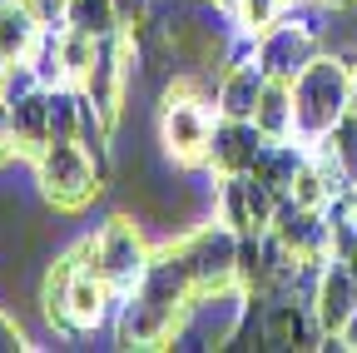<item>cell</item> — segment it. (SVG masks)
<instances>
[{"instance_id":"cell-1","label":"cell","mask_w":357,"mask_h":353,"mask_svg":"<svg viewBox=\"0 0 357 353\" xmlns=\"http://www.w3.org/2000/svg\"><path fill=\"white\" fill-rule=\"evenodd\" d=\"M119 294L109 289V279L100 274L95 259V234L75 239L70 249H60L40 274V314L60 338H84L114 319Z\"/></svg>"},{"instance_id":"cell-2","label":"cell","mask_w":357,"mask_h":353,"mask_svg":"<svg viewBox=\"0 0 357 353\" xmlns=\"http://www.w3.org/2000/svg\"><path fill=\"white\" fill-rule=\"evenodd\" d=\"M218 85L199 70H174L159 85V150L178 169H204L208 164V140L218 124Z\"/></svg>"},{"instance_id":"cell-3","label":"cell","mask_w":357,"mask_h":353,"mask_svg":"<svg viewBox=\"0 0 357 353\" xmlns=\"http://www.w3.org/2000/svg\"><path fill=\"white\" fill-rule=\"evenodd\" d=\"M347 95H352V65L337 60L333 50H318L293 75V135L303 145L323 140L347 115Z\"/></svg>"},{"instance_id":"cell-4","label":"cell","mask_w":357,"mask_h":353,"mask_svg":"<svg viewBox=\"0 0 357 353\" xmlns=\"http://www.w3.org/2000/svg\"><path fill=\"white\" fill-rule=\"evenodd\" d=\"M30 169H35L40 199L55 214H84L105 194V169L95 164V154H89L79 140H50L30 159Z\"/></svg>"},{"instance_id":"cell-5","label":"cell","mask_w":357,"mask_h":353,"mask_svg":"<svg viewBox=\"0 0 357 353\" xmlns=\"http://www.w3.org/2000/svg\"><path fill=\"white\" fill-rule=\"evenodd\" d=\"M169 244L178 249V259L189 264V279H194L199 298L223 294V289H243L238 284V234L223 224L218 214H208L204 224H194L184 234H174Z\"/></svg>"},{"instance_id":"cell-6","label":"cell","mask_w":357,"mask_h":353,"mask_svg":"<svg viewBox=\"0 0 357 353\" xmlns=\"http://www.w3.org/2000/svg\"><path fill=\"white\" fill-rule=\"evenodd\" d=\"M95 259H100V274L109 279V289H114L119 298L139 289L149 259H154V239H149V229L139 224V214L114 209L105 224L95 229Z\"/></svg>"},{"instance_id":"cell-7","label":"cell","mask_w":357,"mask_h":353,"mask_svg":"<svg viewBox=\"0 0 357 353\" xmlns=\"http://www.w3.org/2000/svg\"><path fill=\"white\" fill-rule=\"evenodd\" d=\"M278 204H283V194L248 169V174H229V180L218 185V204H213V214H218L238 239H248V234L273 229Z\"/></svg>"},{"instance_id":"cell-8","label":"cell","mask_w":357,"mask_h":353,"mask_svg":"<svg viewBox=\"0 0 357 353\" xmlns=\"http://www.w3.org/2000/svg\"><path fill=\"white\" fill-rule=\"evenodd\" d=\"M318 50H323V40L312 30H303L298 20H288V15H278L268 30H258V65H263L268 80H288L293 85V75Z\"/></svg>"},{"instance_id":"cell-9","label":"cell","mask_w":357,"mask_h":353,"mask_svg":"<svg viewBox=\"0 0 357 353\" xmlns=\"http://www.w3.org/2000/svg\"><path fill=\"white\" fill-rule=\"evenodd\" d=\"M273 234H278L298 259H328V254H333V219H328V204L283 199L278 214H273Z\"/></svg>"},{"instance_id":"cell-10","label":"cell","mask_w":357,"mask_h":353,"mask_svg":"<svg viewBox=\"0 0 357 353\" xmlns=\"http://www.w3.org/2000/svg\"><path fill=\"white\" fill-rule=\"evenodd\" d=\"M263 145H268V135H263L253 120H229V115H218L213 140H208V169L223 174V180H229V174H248V169L258 164Z\"/></svg>"},{"instance_id":"cell-11","label":"cell","mask_w":357,"mask_h":353,"mask_svg":"<svg viewBox=\"0 0 357 353\" xmlns=\"http://www.w3.org/2000/svg\"><path fill=\"white\" fill-rule=\"evenodd\" d=\"M312 314H318L323 333H342V324L357 314V269L342 259H323L318 289H312Z\"/></svg>"},{"instance_id":"cell-12","label":"cell","mask_w":357,"mask_h":353,"mask_svg":"<svg viewBox=\"0 0 357 353\" xmlns=\"http://www.w3.org/2000/svg\"><path fill=\"white\" fill-rule=\"evenodd\" d=\"M263 85H268L263 65H234V70H223V75H218V90H213L218 115H229V120H253Z\"/></svg>"},{"instance_id":"cell-13","label":"cell","mask_w":357,"mask_h":353,"mask_svg":"<svg viewBox=\"0 0 357 353\" xmlns=\"http://www.w3.org/2000/svg\"><path fill=\"white\" fill-rule=\"evenodd\" d=\"M40 30H45V20L35 15L30 0H6V6H0V55H6V60H25L35 50Z\"/></svg>"},{"instance_id":"cell-14","label":"cell","mask_w":357,"mask_h":353,"mask_svg":"<svg viewBox=\"0 0 357 353\" xmlns=\"http://www.w3.org/2000/svg\"><path fill=\"white\" fill-rule=\"evenodd\" d=\"M10 115H15V145H20L25 164H30L45 145H50V90H35V95L15 100Z\"/></svg>"},{"instance_id":"cell-15","label":"cell","mask_w":357,"mask_h":353,"mask_svg":"<svg viewBox=\"0 0 357 353\" xmlns=\"http://www.w3.org/2000/svg\"><path fill=\"white\" fill-rule=\"evenodd\" d=\"M303 169H307V145H303V140H268L263 154H258V164H253V174H258V180H268L278 194L293 189V180H298Z\"/></svg>"},{"instance_id":"cell-16","label":"cell","mask_w":357,"mask_h":353,"mask_svg":"<svg viewBox=\"0 0 357 353\" xmlns=\"http://www.w3.org/2000/svg\"><path fill=\"white\" fill-rule=\"evenodd\" d=\"M253 124L263 129L268 140H298L293 135V85L288 80H268L263 85L258 110H253Z\"/></svg>"},{"instance_id":"cell-17","label":"cell","mask_w":357,"mask_h":353,"mask_svg":"<svg viewBox=\"0 0 357 353\" xmlns=\"http://www.w3.org/2000/svg\"><path fill=\"white\" fill-rule=\"evenodd\" d=\"M65 25L89 40H109L124 30V15L114 0H65Z\"/></svg>"},{"instance_id":"cell-18","label":"cell","mask_w":357,"mask_h":353,"mask_svg":"<svg viewBox=\"0 0 357 353\" xmlns=\"http://www.w3.org/2000/svg\"><path fill=\"white\" fill-rule=\"evenodd\" d=\"M323 145L337 154V164L352 174V185H357V115H342L328 135H323Z\"/></svg>"},{"instance_id":"cell-19","label":"cell","mask_w":357,"mask_h":353,"mask_svg":"<svg viewBox=\"0 0 357 353\" xmlns=\"http://www.w3.org/2000/svg\"><path fill=\"white\" fill-rule=\"evenodd\" d=\"M20 145H15V115H10V100L0 95V169L6 164H20Z\"/></svg>"},{"instance_id":"cell-20","label":"cell","mask_w":357,"mask_h":353,"mask_svg":"<svg viewBox=\"0 0 357 353\" xmlns=\"http://www.w3.org/2000/svg\"><path fill=\"white\" fill-rule=\"evenodd\" d=\"M25 348H30V338H25L20 319L10 308H0V353H25Z\"/></svg>"},{"instance_id":"cell-21","label":"cell","mask_w":357,"mask_h":353,"mask_svg":"<svg viewBox=\"0 0 357 353\" xmlns=\"http://www.w3.org/2000/svg\"><path fill=\"white\" fill-rule=\"evenodd\" d=\"M114 6H119L124 25H144V20L154 15V6H159V0H114Z\"/></svg>"},{"instance_id":"cell-22","label":"cell","mask_w":357,"mask_h":353,"mask_svg":"<svg viewBox=\"0 0 357 353\" xmlns=\"http://www.w3.org/2000/svg\"><path fill=\"white\" fill-rule=\"evenodd\" d=\"M337 343H342V348H352V353H357V314H352V319H347V324H342V333H337Z\"/></svg>"},{"instance_id":"cell-23","label":"cell","mask_w":357,"mask_h":353,"mask_svg":"<svg viewBox=\"0 0 357 353\" xmlns=\"http://www.w3.org/2000/svg\"><path fill=\"white\" fill-rule=\"evenodd\" d=\"M347 115H357V70H352V95H347Z\"/></svg>"},{"instance_id":"cell-24","label":"cell","mask_w":357,"mask_h":353,"mask_svg":"<svg viewBox=\"0 0 357 353\" xmlns=\"http://www.w3.org/2000/svg\"><path fill=\"white\" fill-rule=\"evenodd\" d=\"M6 65H10V60H6V55H0V80H6Z\"/></svg>"}]
</instances>
